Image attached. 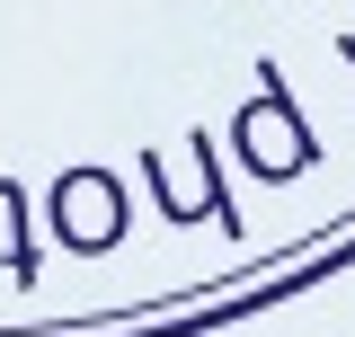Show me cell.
Instances as JSON below:
<instances>
[]
</instances>
